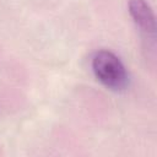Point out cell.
Returning a JSON list of instances; mask_svg holds the SVG:
<instances>
[{
    "label": "cell",
    "mask_w": 157,
    "mask_h": 157,
    "mask_svg": "<svg viewBox=\"0 0 157 157\" xmlns=\"http://www.w3.org/2000/svg\"><path fill=\"white\" fill-rule=\"evenodd\" d=\"M96 77L108 88L120 91L128 85V72L121 60L109 50H99L92 59Z\"/></svg>",
    "instance_id": "6da1fadb"
},
{
    "label": "cell",
    "mask_w": 157,
    "mask_h": 157,
    "mask_svg": "<svg viewBox=\"0 0 157 157\" xmlns=\"http://www.w3.org/2000/svg\"><path fill=\"white\" fill-rule=\"evenodd\" d=\"M129 12L136 26L147 36L155 37L156 20L146 0H129Z\"/></svg>",
    "instance_id": "7a4b0ae2"
}]
</instances>
